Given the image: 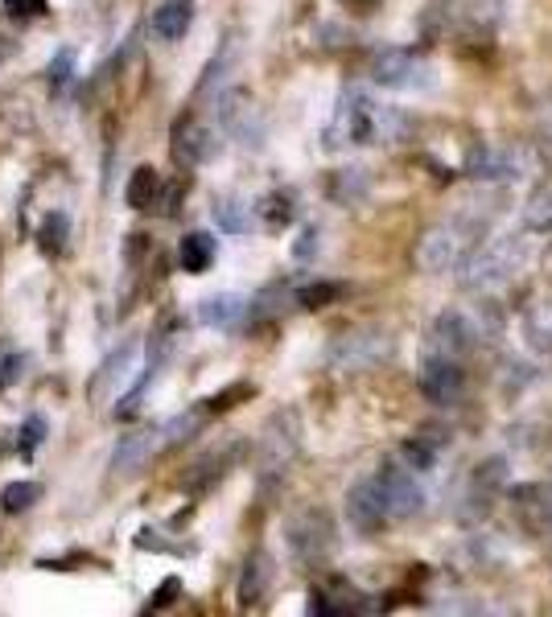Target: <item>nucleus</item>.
<instances>
[{
    "label": "nucleus",
    "mask_w": 552,
    "mask_h": 617,
    "mask_svg": "<svg viewBox=\"0 0 552 617\" xmlns=\"http://www.w3.org/2000/svg\"><path fill=\"white\" fill-rule=\"evenodd\" d=\"M400 132H405V115L355 86L338 100L335 120L326 128V144L330 148H343V144H392Z\"/></svg>",
    "instance_id": "obj_1"
},
{
    "label": "nucleus",
    "mask_w": 552,
    "mask_h": 617,
    "mask_svg": "<svg viewBox=\"0 0 552 617\" xmlns=\"http://www.w3.org/2000/svg\"><path fill=\"white\" fill-rule=\"evenodd\" d=\"M528 259H532V247L523 244L520 235H499L462 259V268H458L462 288L466 292H499L528 268Z\"/></svg>",
    "instance_id": "obj_2"
},
{
    "label": "nucleus",
    "mask_w": 552,
    "mask_h": 617,
    "mask_svg": "<svg viewBox=\"0 0 552 617\" xmlns=\"http://www.w3.org/2000/svg\"><path fill=\"white\" fill-rule=\"evenodd\" d=\"M482 223L479 218H450V223H437L421 235L417 244V268L429 276L441 272H458L462 259L474 251V239H479Z\"/></svg>",
    "instance_id": "obj_3"
},
{
    "label": "nucleus",
    "mask_w": 552,
    "mask_h": 617,
    "mask_svg": "<svg viewBox=\"0 0 552 617\" xmlns=\"http://www.w3.org/2000/svg\"><path fill=\"white\" fill-rule=\"evenodd\" d=\"M466 173L491 186H515L536 173V153L523 144H474L466 157Z\"/></svg>",
    "instance_id": "obj_4"
},
{
    "label": "nucleus",
    "mask_w": 552,
    "mask_h": 617,
    "mask_svg": "<svg viewBox=\"0 0 552 617\" xmlns=\"http://www.w3.org/2000/svg\"><path fill=\"white\" fill-rule=\"evenodd\" d=\"M297 449H301V424H297V417L293 412H276L264 424L260 449H256V470H260L264 482L285 474L293 465V457H297Z\"/></svg>",
    "instance_id": "obj_5"
},
{
    "label": "nucleus",
    "mask_w": 552,
    "mask_h": 617,
    "mask_svg": "<svg viewBox=\"0 0 552 617\" xmlns=\"http://www.w3.org/2000/svg\"><path fill=\"white\" fill-rule=\"evenodd\" d=\"M371 83L388 86V91H429L433 66L412 50H379L371 58Z\"/></svg>",
    "instance_id": "obj_6"
},
{
    "label": "nucleus",
    "mask_w": 552,
    "mask_h": 617,
    "mask_svg": "<svg viewBox=\"0 0 552 617\" xmlns=\"http://www.w3.org/2000/svg\"><path fill=\"white\" fill-rule=\"evenodd\" d=\"M388 354H392V338L384 330H371V326L338 333L335 346H330V362H335L338 371H371Z\"/></svg>",
    "instance_id": "obj_7"
},
{
    "label": "nucleus",
    "mask_w": 552,
    "mask_h": 617,
    "mask_svg": "<svg viewBox=\"0 0 552 617\" xmlns=\"http://www.w3.org/2000/svg\"><path fill=\"white\" fill-rule=\"evenodd\" d=\"M376 482H379V494H384V506H388L392 523L421 515L425 503H429V494H425V486H421V474L408 470V465H384L376 474Z\"/></svg>",
    "instance_id": "obj_8"
},
{
    "label": "nucleus",
    "mask_w": 552,
    "mask_h": 617,
    "mask_svg": "<svg viewBox=\"0 0 552 617\" xmlns=\"http://www.w3.org/2000/svg\"><path fill=\"white\" fill-rule=\"evenodd\" d=\"M482 330L479 321L462 309H446V313L433 317V326H429V338H425V350H433V354H450V359H462L470 354L474 346H479Z\"/></svg>",
    "instance_id": "obj_9"
},
{
    "label": "nucleus",
    "mask_w": 552,
    "mask_h": 617,
    "mask_svg": "<svg viewBox=\"0 0 552 617\" xmlns=\"http://www.w3.org/2000/svg\"><path fill=\"white\" fill-rule=\"evenodd\" d=\"M285 535H289V547L297 561L318 564L321 556L330 552V544H335V523H330L326 511H297V515L289 518Z\"/></svg>",
    "instance_id": "obj_10"
},
{
    "label": "nucleus",
    "mask_w": 552,
    "mask_h": 617,
    "mask_svg": "<svg viewBox=\"0 0 552 617\" xmlns=\"http://www.w3.org/2000/svg\"><path fill=\"white\" fill-rule=\"evenodd\" d=\"M466 388V371L462 359H450V354H433L425 350L421 359V391L429 403H453Z\"/></svg>",
    "instance_id": "obj_11"
},
{
    "label": "nucleus",
    "mask_w": 552,
    "mask_h": 617,
    "mask_svg": "<svg viewBox=\"0 0 552 617\" xmlns=\"http://www.w3.org/2000/svg\"><path fill=\"white\" fill-rule=\"evenodd\" d=\"M218 120H223V128L232 132V141L247 144V148H260L264 144V115H260V107H256V100H252L247 91H232V95H223Z\"/></svg>",
    "instance_id": "obj_12"
},
{
    "label": "nucleus",
    "mask_w": 552,
    "mask_h": 617,
    "mask_svg": "<svg viewBox=\"0 0 552 617\" xmlns=\"http://www.w3.org/2000/svg\"><path fill=\"white\" fill-rule=\"evenodd\" d=\"M218 153V141L215 132L206 128V124H198L194 115H186V120H177L174 124V157L186 165V169H194V165H206V161Z\"/></svg>",
    "instance_id": "obj_13"
},
{
    "label": "nucleus",
    "mask_w": 552,
    "mask_h": 617,
    "mask_svg": "<svg viewBox=\"0 0 552 617\" xmlns=\"http://www.w3.org/2000/svg\"><path fill=\"white\" fill-rule=\"evenodd\" d=\"M347 515H350V523H355V527H364V532H379V527H388V523H392L388 506H384V494H379L376 474L364 477L359 486L350 490Z\"/></svg>",
    "instance_id": "obj_14"
},
{
    "label": "nucleus",
    "mask_w": 552,
    "mask_h": 617,
    "mask_svg": "<svg viewBox=\"0 0 552 617\" xmlns=\"http://www.w3.org/2000/svg\"><path fill=\"white\" fill-rule=\"evenodd\" d=\"M161 449L157 441V429H136L129 436H120L116 453H112V474H136V470H145V461L153 457Z\"/></svg>",
    "instance_id": "obj_15"
},
{
    "label": "nucleus",
    "mask_w": 552,
    "mask_h": 617,
    "mask_svg": "<svg viewBox=\"0 0 552 617\" xmlns=\"http://www.w3.org/2000/svg\"><path fill=\"white\" fill-rule=\"evenodd\" d=\"M247 313V301L239 297V292H215V297H206L198 309H194V317L203 321V326H211V330H232V326H239Z\"/></svg>",
    "instance_id": "obj_16"
},
{
    "label": "nucleus",
    "mask_w": 552,
    "mask_h": 617,
    "mask_svg": "<svg viewBox=\"0 0 552 617\" xmlns=\"http://www.w3.org/2000/svg\"><path fill=\"white\" fill-rule=\"evenodd\" d=\"M190 21H194V4L190 0H165L153 13V33H157L161 42H182L190 33Z\"/></svg>",
    "instance_id": "obj_17"
},
{
    "label": "nucleus",
    "mask_w": 552,
    "mask_h": 617,
    "mask_svg": "<svg viewBox=\"0 0 552 617\" xmlns=\"http://www.w3.org/2000/svg\"><path fill=\"white\" fill-rule=\"evenodd\" d=\"M132 362H136V350H132V346H120L116 354H108V362H103L100 374L91 379V388H88L91 400H103V395H112V391H116L120 383H124V379L132 374Z\"/></svg>",
    "instance_id": "obj_18"
},
{
    "label": "nucleus",
    "mask_w": 552,
    "mask_h": 617,
    "mask_svg": "<svg viewBox=\"0 0 552 617\" xmlns=\"http://www.w3.org/2000/svg\"><path fill=\"white\" fill-rule=\"evenodd\" d=\"M215 256H218V244H215V235H206V230H190L186 239L177 244V264H182V272H190V276L206 272V268L215 264Z\"/></svg>",
    "instance_id": "obj_19"
},
{
    "label": "nucleus",
    "mask_w": 552,
    "mask_h": 617,
    "mask_svg": "<svg viewBox=\"0 0 552 617\" xmlns=\"http://www.w3.org/2000/svg\"><path fill=\"white\" fill-rule=\"evenodd\" d=\"M523 338L536 354H552V297H540L523 313Z\"/></svg>",
    "instance_id": "obj_20"
},
{
    "label": "nucleus",
    "mask_w": 552,
    "mask_h": 617,
    "mask_svg": "<svg viewBox=\"0 0 552 617\" xmlns=\"http://www.w3.org/2000/svg\"><path fill=\"white\" fill-rule=\"evenodd\" d=\"M268 580H273V561H268V552H252V561L244 564V576H239V601L260 605Z\"/></svg>",
    "instance_id": "obj_21"
},
{
    "label": "nucleus",
    "mask_w": 552,
    "mask_h": 617,
    "mask_svg": "<svg viewBox=\"0 0 552 617\" xmlns=\"http://www.w3.org/2000/svg\"><path fill=\"white\" fill-rule=\"evenodd\" d=\"M499 490H503V461H487V465H479L474 477H470V494H466V503H474V498H479V515H482Z\"/></svg>",
    "instance_id": "obj_22"
},
{
    "label": "nucleus",
    "mask_w": 552,
    "mask_h": 617,
    "mask_svg": "<svg viewBox=\"0 0 552 617\" xmlns=\"http://www.w3.org/2000/svg\"><path fill=\"white\" fill-rule=\"evenodd\" d=\"M161 198V177L157 169H149V165H141V169H132L129 177V206L132 210H153Z\"/></svg>",
    "instance_id": "obj_23"
},
{
    "label": "nucleus",
    "mask_w": 552,
    "mask_h": 617,
    "mask_svg": "<svg viewBox=\"0 0 552 617\" xmlns=\"http://www.w3.org/2000/svg\"><path fill=\"white\" fill-rule=\"evenodd\" d=\"M67 239H71V218L54 210V215L42 218V227H38V247H42V256L59 259L67 251Z\"/></svg>",
    "instance_id": "obj_24"
},
{
    "label": "nucleus",
    "mask_w": 552,
    "mask_h": 617,
    "mask_svg": "<svg viewBox=\"0 0 552 617\" xmlns=\"http://www.w3.org/2000/svg\"><path fill=\"white\" fill-rule=\"evenodd\" d=\"M215 218L223 230H232V235H247V230L256 227V218H252V206L239 198H218L215 202Z\"/></svg>",
    "instance_id": "obj_25"
},
{
    "label": "nucleus",
    "mask_w": 552,
    "mask_h": 617,
    "mask_svg": "<svg viewBox=\"0 0 552 617\" xmlns=\"http://www.w3.org/2000/svg\"><path fill=\"white\" fill-rule=\"evenodd\" d=\"M198 424H203V417H198V412H182V417H174V420H165V424H157L161 449H174V445H182V441H190V436L198 432Z\"/></svg>",
    "instance_id": "obj_26"
},
{
    "label": "nucleus",
    "mask_w": 552,
    "mask_h": 617,
    "mask_svg": "<svg viewBox=\"0 0 552 617\" xmlns=\"http://www.w3.org/2000/svg\"><path fill=\"white\" fill-rule=\"evenodd\" d=\"M523 227L540 230V235H552V189L532 194V202L523 206Z\"/></svg>",
    "instance_id": "obj_27"
},
{
    "label": "nucleus",
    "mask_w": 552,
    "mask_h": 617,
    "mask_svg": "<svg viewBox=\"0 0 552 617\" xmlns=\"http://www.w3.org/2000/svg\"><path fill=\"white\" fill-rule=\"evenodd\" d=\"M38 498H42V486H38V482H9V486L0 490V503H4V511H9V515L30 511Z\"/></svg>",
    "instance_id": "obj_28"
},
{
    "label": "nucleus",
    "mask_w": 552,
    "mask_h": 617,
    "mask_svg": "<svg viewBox=\"0 0 552 617\" xmlns=\"http://www.w3.org/2000/svg\"><path fill=\"white\" fill-rule=\"evenodd\" d=\"M45 429H50V424H45L42 412H33V417L25 420V424H21V432H17V449H21V457H33V453L42 449Z\"/></svg>",
    "instance_id": "obj_29"
},
{
    "label": "nucleus",
    "mask_w": 552,
    "mask_h": 617,
    "mask_svg": "<svg viewBox=\"0 0 552 617\" xmlns=\"http://www.w3.org/2000/svg\"><path fill=\"white\" fill-rule=\"evenodd\" d=\"M256 210H260V218L268 223V227H285V223L293 218V198L289 194H264Z\"/></svg>",
    "instance_id": "obj_30"
},
{
    "label": "nucleus",
    "mask_w": 552,
    "mask_h": 617,
    "mask_svg": "<svg viewBox=\"0 0 552 617\" xmlns=\"http://www.w3.org/2000/svg\"><path fill=\"white\" fill-rule=\"evenodd\" d=\"M338 292H343V288L330 285V280H326V285H306L297 292V305H306V309H326L330 301H338Z\"/></svg>",
    "instance_id": "obj_31"
},
{
    "label": "nucleus",
    "mask_w": 552,
    "mask_h": 617,
    "mask_svg": "<svg viewBox=\"0 0 552 617\" xmlns=\"http://www.w3.org/2000/svg\"><path fill=\"white\" fill-rule=\"evenodd\" d=\"M74 79V50H59V58L50 62V91L62 95V86H71Z\"/></svg>",
    "instance_id": "obj_32"
},
{
    "label": "nucleus",
    "mask_w": 552,
    "mask_h": 617,
    "mask_svg": "<svg viewBox=\"0 0 552 617\" xmlns=\"http://www.w3.org/2000/svg\"><path fill=\"white\" fill-rule=\"evenodd\" d=\"M4 9H9L17 21H30V17L45 13V0H4Z\"/></svg>",
    "instance_id": "obj_33"
},
{
    "label": "nucleus",
    "mask_w": 552,
    "mask_h": 617,
    "mask_svg": "<svg viewBox=\"0 0 552 617\" xmlns=\"http://www.w3.org/2000/svg\"><path fill=\"white\" fill-rule=\"evenodd\" d=\"M182 593V580L177 576H170L165 585H161L157 593H153V601H149V609H165V605H174V597Z\"/></svg>",
    "instance_id": "obj_34"
},
{
    "label": "nucleus",
    "mask_w": 552,
    "mask_h": 617,
    "mask_svg": "<svg viewBox=\"0 0 552 617\" xmlns=\"http://www.w3.org/2000/svg\"><path fill=\"white\" fill-rule=\"evenodd\" d=\"M25 354H13V359L4 362V367H0V388H13L17 379H21V374H25Z\"/></svg>",
    "instance_id": "obj_35"
},
{
    "label": "nucleus",
    "mask_w": 552,
    "mask_h": 617,
    "mask_svg": "<svg viewBox=\"0 0 552 617\" xmlns=\"http://www.w3.org/2000/svg\"><path fill=\"white\" fill-rule=\"evenodd\" d=\"M314 247H318V230L309 227L306 235H301V244L293 247V256H297V259H306V256H314Z\"/></svg>",
    "instance_id": "obj_36"
},
{
    "label": "nucleus",
    "mask_w": 552,
    "mask_h": 617,
    "mask_svg": "<svg viewBox=\"0 0 552 617\" xmlns=\"http://www.w3.org/2000/svg\"><path fill=\"white\" fill-rule=\"evenodd\" d=\"M540 128H544V136L552 141V103L544 107V115H540Z\"/></svg>",
    "instance_id": "obj_37"
},
{
    "label": "nucleus",
    "mask_w": 552,
    "mask_h": 617,
    "mask_svg": "<svg viewBox=\"0 0 552 617\" xmlns=\"http://www.w3.org/2000/svg\"><path fill=\"white\" fill-rule=\"evenodd\" d=\"M544 511H549V523H552V494H549V506H544Z\"/></svg>",
    "instance_id": "obj_38"
}]
</instances>
